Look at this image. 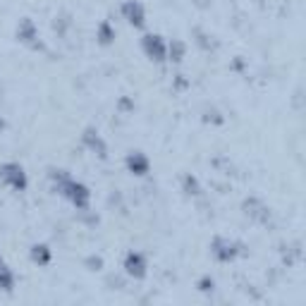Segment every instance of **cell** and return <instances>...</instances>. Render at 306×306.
<instances>
[{
  "instance_id": "6da1fadb",
  "label": "cell",
  "mask_w": 306,
  "mask_h": 306,
  "mask_svg": "<svg viewBox=\"0 0 306 306\" xmlns=\"http://www.w3.org/2000/svg\"><path fill=\"white\" fill-rule=\"evenodd\" d=\"M3 177L5 180H12L14 187H24V173H22V167L20 165H5L3 167Z\"/></svg>"
},
{
  "instance_id": "7a4b0ae2",
  "label": "cell",
  "mask_w": 306,
  "mask_h": 306,
  "mask_svg": "<svg viewBox=\"0 0 306 306\" xmlns=\"http://www.w3.org/2000/svg\"><path fill=\"white\" fill-rule=\"evenodd\" d=\"M125 12H127V17H129V22H132V24H137V27H141V24H144V10H141V5H137V3H129V5H125Z\"/></svg>"
},
{
  "instance_id": "277c9868",
  "label": "cell",
  "mask_w": 306,
  "mask_h": 306,
  "mask_svg": "<svg viewBox=\"0 0 306 306\" xmlns=\"http://www.w3.org/2000/svg\"><path fill=\"white\" fill-rule=\"evenodd\" d=\"M127 271L132 275H144V265H141V258L139 256H129L127 258Z\"/></svg>"
},
{
  "instance_id": "3957f363",
  "label": "cell",
  "mask_w": 306,
  "mask_h": 306,
  "mask_svg": "<svg viewBox=\"0 0 306 306\" xmlns=\"http://www.w3.org/2000/svg\"><path fill=\"white\" fill-rule=\"evenodd\" d=\"M144 46H146L148 55H156V60H163V46H160L158 36H146V41H144Z\"/></svg>"
}]
</instances>
